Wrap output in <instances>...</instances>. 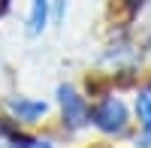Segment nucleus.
<instances>
[{
	"mask_svg": "<svg viewBox=\"0 0 151 148\" xmlns=\"http://www.w3.org/2000/svg\"><path fill=\"white\" fill-rule=\"evenodd\" d=\"M91 121L97 130L103 133H121L127 127V106H124L118 97H106V100H100L91 112Z\"/></svg>",
	"mask_w": 151,
	"mask_h": 148,
	"instance_id": "f257e3e1",
	"label": "nucleus"
},
{
	"mask_svg": "<svg viewBox=\"0 0 151 148\" xmlns=\"http://www.w3.org/2000/svg\"><path fill=\"white\" fill-rule=\"evenodd\" d=\"M58 103H60V115H64V124L67 127L79 130V127H85L88 121H91V109H88V103L70 88V85H60V88H58Z\"/></svg>",
	"mask_w": 151,
	"mask_h": 148,
	"instance_id": "f03ea898",
	"label": "nucleus"
},
{
	"mask_svg": "<svg viewBox=\"0 0 151 148\" xmlns=\"http://www.w3.org/2000/svg\"><path fill=\"white\" fill-rule=\"evenodd\" d=\"M6 112L12 118H18L24 121V124H33V121H40L45 112H48V106L42 100H27V97H9L6 100Z\"/></svg>",
	"mask_w": 151,
	"mask_h": 148,
	"instance_id": "7ed1b4c3",
	"label": "nucleus"
},
{
	"mask_svg": "<svg viewBox=\"0 0 151 148\" xmlns=\"http://www.w3.org/2000/svg\"><path fill=\"white\" fill-rule=\"evenodd\" d=\"M48 24V0H30V15H27V33L40 36Z\"/></svg>",
	"mask_w": 151,
	"mask_h": 148,
	"instance_id": "20e7f679",
	"label": "nucleus"
},
{
	"mask_svg": "<svg viewBox=\"0 0 151 148\" xmlns=\"http://www.w3.org/2000/svg\"><path fill=\"white\" fill-rule=\"evenodd\" d=\"M136 115H139L142 127L151 124V85H148V88H142L139 97H136Z\"/></svg>",
	"mask_w": 151,
	"mask_h": 148,
	"instance_id": "39448f33",
	"label": "nucleus"
},
{
	"mask_svg": "<svg viewBox=\"0 0 151 148\" xmlns=\"http://www.w3.org/2000/svg\"><path fill=\"white\" fill-rule=\"evenodd\" d=\"M12 148H55V145L45 142V139H15Z\"/></svg>",
	"mask_w": 151,
	"mask_h": 148,
	"instance_id": "423d86ee",
	"label": "nucleus"
},
{
	"mask_svg": "<svg viewBox=\"0 0 151 148\" xmlns=\"http://www.w3.org/2000/svg\"><path fill=\"white\" fill-rule=\"evenodd\" d=\"M142 145H148V148H151V124H148V127H142Z\"/></svg>",
	"mask_w": 151,
	"mask_h": 148,
	"instance_id": "0eeeda50",
	"label": "nucleus"
},
{
	"mask_svg": "<svg viewBox=\"0 0 151 148\" xmlns=\"http://www.w3.org/2000/svg\"><path fill=\"white\" fill-rule=\"evenodd\" d=\"M130 3H133V6H142V3H145V0H130Z\"/></svg>",
	"mask_w": 151,
	"mask_h": 148,
	"instance_id": "6e6552de",
	"label": "nucleus"
},
{
	"mask_svg": "<svg viewBox=\"0 0 151 148\" xmlns=\"http://www.w3.org/2000/svg\"><path fill=\"white\" fill-rule=\"evenodd\" d=\"M3 3H9V0H3Z\"/></svg>",
	"mask_w": 151,
	"mask_h": 148,
	"instance_id": "1a4fd4ad",
	"label": "nucleus"
}]
</instances>
